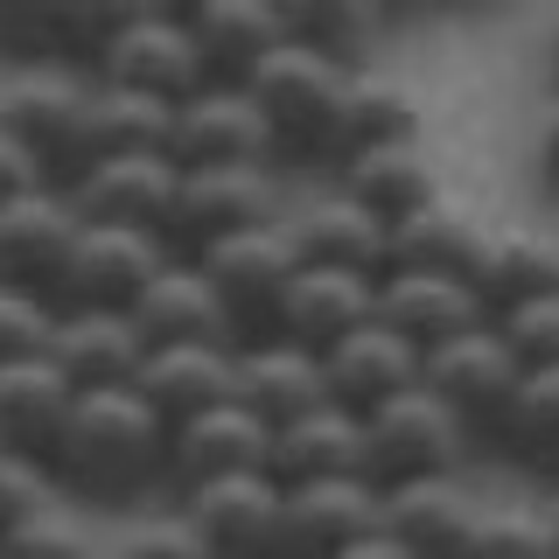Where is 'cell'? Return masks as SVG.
<instances>
[{"instance_id":"8","label":"cell","mask_w":559,"mask_h":559,"mask_svg":"<svg viewBox=\"0 0 559 559\" xmlns=\"http://www.w3.org/2000/svg\"><path fill=\"white\" fill-rule=\"evenodd\" d=\"M197 559H280V483L266 468L182 489V518Z\"/></svg>"},{"instance_id":"34","label":"cell","mask_w":559,"mask_h":559,"mask_svg":"<svg viewBox=\"0 0 559 559\" xmlns=\"http://www.w3.org/2000/svg\"><path fill=\"white\" fill-rule=\"evenodd\" d=\"M168 119L175 105L98 84V154H168Z\"/></svg>"},{"instance_id":"16","label":"cell","mask_w":559,"mask_h":559,"mask_svg":"<svg viewBox=\"0 0 559 559\" xmlns=\"http://www.w3.org/2000/svg\"><path fill=\"white\" fill-rule=\"evenodd\" d=\"M231 399L245 413L259 419V427H294V419H308L314 406H329V378H322V357H308V349L294 343H245L231 349Z\"/></svg>"},{"instance_id":"14","label":"cell","mask_w":559,"mask_h":559,"mask_svg":"<svg viewBox=\"0 0 559 559\" xmlns=\"http://www.w3.org/2000/svg\"><path fill=\"white\" fill-rule=\"evenodd\" d=\"M378 308V280L364 273H336V266H294L287 294H280V322L273 336L308 349V357H329L343 336H357Z\"/></svg>"},{"instance_id":"32","label":"cell","mask_w":559,"mask_h":559,"mask_svg":"<svg viewBox=\"0 0 559 559\" xmlns=\"http://www.w3.org/2000/svg\"><path fill=\"white\" fill-rule=\"evenodd\" d=\"M497 448H511V462H524L532 476H559V364L518 378L497 419Z\"/></svg>"},{"instance_id":"13","label":"cell","mask_w":559,"mask_h":559,"mask_svg":"<svg viewBox=\"0 0 559 559\" xmlns=\"http://www.w3.org/2000/svg\"><path fill=\"white\" fill-rule=\"evenodd\" d=\"M384 524V497L364 476H322L280 489V559H336Z\"/></svg>"},{"instance_id":"25","label":"cell","mask_w":559,"mask_h":559,"mask_svg":"<svg viewBox=\"0 0 559 559\" xmlns=\"http://www.w3.org/2000/svg\"><path fill=\"white\" fill-rule=\"evenodd\" d=\"M280 224H287V245H294L301 266H336V273H364V280L384 273V224L371 217V210H357L343 189L301 203Z\"/></svg>"},{"instance_id":"31","label":"cell","mask_w":559,"mask_h":559,"mask_svg":"<svg viewBox=\"0 0 559 559\" xmlns=\"http://www.w3.org/2000/svg\"><path fill=\"white\" fill-rule=\"evenodd\" d=\"M476 301L483 314L497 322L503 308H524L538 294H559V238H538V231H489V252L476 266Z\"/></svg>"},{"instance_id":"5","label":"cell","mask_w":559,"mask_h":559,"mask_svg":"<svg viewBox=\"0 0 559 559\" xmlns=\"http://www.w3.org/2000/svg\"><path fill=\"white\" fill-rule=\"evenodd\" d=\"M92 78L119 84V92H140V98L182 105L210 84V70H203L197 43H189V22L175 8H127L112 22V35L98 43Z\"/></svg>"},{"instance_id":"11","label":"cell","mask_w":559,"mask_h":559,"mask_svg":"<svg viewBox=\"0 0 559 559\" xmlns=\"http://www.w3.org/2000/svg\"><path fill=\"white\" fill-rule=\"evenodd\" d=\"M518 378H524L518 357L497 343L489 322L419 357V392L441 399V406L462 419V433H497V419H503V406H511Z\"/></svg>"},{"instance_id":"15","label":"cell","mask_w":559,"mask_h":559,"mask_svg":"<svg viewBox=\"0 0 559 559\" xmlns=\"http://www.w3.org/2000/svg\"><path fill=\"white\" fill-rule=\"evenodd\" d=\"M43 357L63 371L70 392H119V384H133L147 343L127 322V308H57Z\"/></svg>"},{"instance_id":"3","label":"cell","mask_w":559,"mask_h":559,"mask_svg":"<svg viewBox=\"0 0 559 559\" xmlns=\"http://www.w3.org/2000/svg\"><path fill=\"white\" fill-rule=\"evenodd\" d=\"M349 70L329 63L322 49L308 43H280L273 57H259V70L245 78V98L259 105L273 133V154H294V162H329V127H336Z\"/></svg>"},{"instance_id":"27","label":"cell","mask_w":559,"mask_h":559,"mask_svg":"<svg viewBox=\"0 0 559 559\" xmlns=\"http://www.w3.org/2000/svg\"><path fill=\"white\" fill-rule=\"evenodd\" d=\"M266 476L280 489L322 483V476H364V419L343 413V406H314L308 419H294V427H273Z\"/></svg>"},{"instance_id":"38","label":"cell","mask_w":559,"mask_h":559,"mask_svg":"<svg viewBox=\"0 0 559 559\" xmlns=\"http://www.w3.org/2000/svg\"><path fill=\"white\" fill-rule=\"evenodd\" d=\"M49 322H57V301L35 287H8L0 280V364H22L49 349Z\"/></svg>"},{"instance_id":"40","label":"cell","mask_w":559,"mask_h":559,"mask_svg":"<svg viewBox=\"0 0 559 559\" xmlns=\"http://www.w3.org/2000/svg\"><path fill=\"white\" fill-rule=\"evenodd\" d=\"M105 559H197V546H189L182 524H140V532L112 538Z\"/></svg>"},{"instance_id":"45","label":"cell","mask_w":559,"mask_h":559,"mask_svg":"<svg viewBox=\"0 0 559 559\" xmlns=\"http://www.w3.org/2000/svg\"><path fill=\"white\" fill-rule=\"evenodd\" d=\"M546 532H552V552H559V489H552V503H546Z\"/></svg>"},{"instance_id":"17","label":"cell","mask_w":559,"mask_h":559,"mask_svg":"<svg viewBox=\"0 0 559 559\" xmlns=\"http://www.w3.org/2000/svg\"><path fill=\"white\" fill-rule=\"evenodd\" d=\"M371 322H384L399 343H413L419 357L427 349H441L454 336H468V329H483L489 314L476 301V287L468 280H441V273H378V308Z\"/></svg>"},{"instance_id":"28","label":"cell","mask_w":559,"mask_h":559,"mask_svg":"<svg viewBox=\"0 0 559 559\" xmlns=\"http://www.w3.org/2000/svg\"><path fill=\"white\" fill-rule=\"evenodd\" d=\"M70 384L49 357H22V364H0V448L28 454V462L49 468V448H57L63 419H70Z\"/></svg>"},{"instance_id":"7","label":"cell","mask_w":559,"mask_h":559,"mask_svg":"<svg viewBox=\"0 0 559 559\" xmlns=\"http://www.w3.org/2000/svg\"><path fill=\"white\" fill-rule=\"evenodd\" d=\"M280 175L273 168H189L175 182V210L162 245L175 259H197L203 245L231 238V231H259V224H280Z\"/></svg>"},{"instance_id":"18","label":"cell","mask_w":559,"mask_h":559,"mask_svg":"<svg viewBox=\"0 0 559 559\" xmlns=\"http://www.w3.org/2000/svg\"><path fill=\"white\" fill-rule=\"evenodd\" d=\"M489 252V224L468 203L433 197L413 217H399L384 231V273H441V280H476Z\"/></svg>"},{"instance_id":"12","label":"cell","mask_w":559,"mask_h":559,"mask_svg":"<svg viewBox=\"0 0 559 559\" xmlns=\"http://www.w3.org/2000/svg\"><path fill=\"white\" fill-rule=\"evenodd\" d=\"M175 182H182V168L168 154H98L63 197L78 210V224H119V231L162 238L175 210Z\"/></svg>"},{"instance_id":"35","label":"cell","mask_w":559,"mask_h":559,"mask_svg":"<svg viewBox=\"0 0 559 559\" xmlns=\"http://www.w3.org/2000/svg\"><path fill=\"white\" fill-rule=\"evenodd\" d=\"M497 343L518 357V371H552L559 364V294H538L524 308H503L497 322Z\"/></svg>"},{"instance_id":"23","label":"cell","mask_w":559,"mask_h":559,"mask_svg":"<svg viewBox=\"0 0 559 559\" xmlns=\"http://www.w3.org/2000/svg\"><path fill=\"white\" fill-rule=\"evenodd\" d=\"M133 392L162 427H182L210 406H231V349L224 343H175L147 349L133 371Z\"/></svg>"},{"instance_id":"39","label":"cell","mask_w":559,"mask_h":559,"mask_svg":"<svg viewBox=\"0 0 559 559\" xmlns=\"http://www.w3.org/2000/svg\"><path fill=\"white\" fill-rule=\"evenodd\" d=\"M49 503H57V483H49V468L28 462V454H14V448H0V538H8L14 524L43 518Z\"/></svg>"},{"instance_id":"42","label":"cell","mask_w":559,"mask_h":559,"mask_svg":"<svg viewBox=\"0 0 559 559\" xmlns=\"http://www.w3.org/2000/svg\"><path fill=\"white\" fill-rule=\"evenodd\" d=\"M35 182H43V175H35V162H28L22 147H14L8 133H0V203L22 197V189H35Z\"/></svg>"},{"instance_id":"22","label":"cell","mask_w":559,"mask_h":559,"mask_svg":"<svg viewBox=\"0 0 559 559\" xmlns=\"http://www.w3.org/2000/svg\"><path fill=\"white\" fill-rule=\"evenodd\" d=\"M378 497H384V538H399L413 559H468L483 503L454 476L399 483V489H378Z\"/></svg>"},{"instance_id":"24","label":"cell","mask_w":559,"mask_h":559,"mask_svg":"<svg viewBox=\"0 0 559 559\" xmlns=\"http://www.w3.org/2000/svg\"><path fill=\"white\" fill-rule=\"evenodd\" d=\"M322 378H329V406L364 419V413H378L384 399H399V392L419 384V349L399 343L384 322H364L357 336H343L322 357Z\"/></svg>"},{"instance_id":"36","label":"cell","mask_w":559,"mask_h":559,"mask_svg":"<svg viewBox=\"0 0 559 559\" xmlns=\"http://www.w3.org/2000/svg\"><path fill=\"white\" fill-rule=\"evenodd\" d=\"M0 559H105V546H98V538L84 532L70 511H57V503H49L43 518L14 524V532L0 538Z\"/></svg>"},{"instance_id":"37","label":"cell","mask_w":559,"mask_h":559,"mask_svg":"<svg viewBox=\"0 0 559 559\" xmlns=\"http://www.w3.org/2000/svg\"><path fill=\"white\" fill-rule=\"evenodd\" d=\"M468 559H559L546 511H483L476 538H468Z\"/></svg>"},{"instance_id":"19","label":"cell","mask_w":559,"mask_h":559,"mask_svg":"<svg viewBox=\"0 0 559 559\" xmlns=\"http://www.w3.org/2000/svg\"><path fill=\"white\" fill-rule=\"evenodd\" d=\"M266 448H273V433L231 399V406H210L197 419H182V427H168L162 483L182 497V489L217 483V476H238V468H266Z\"/></svg>"},{"instance_id":"4","label":"cell","mask_w":559,"mask_h":559,"mask_svg":"<svg viewBox=\"0 0 559 559\" xmlns=\"http://www.w3.org/2000/svg\"><path fill=\"white\" fill-rule=\"evenodd\" d=\"M189 266L203 273L210 301H217L224 329H231V349L245 343H266L273 322H280V294L294 280V245H287V224H259V231H231L217 245H203Z\"/></svg>"},{"instance_id":"10","label":"cell","mask_w":559,"mask_h":559,"mask_svg":"<svg viewBox=\"0 0 559 559\" xmlns=\"http://www.w3.org/2000/svg\"><path fill=\"white\" fill-rule=\"evenodd\" d=\"M168 162L175 168H273V133L245 84H203L168 119Z\"/></svg>"},{"instance_id":"2","label":"cell","mask_w":559,"mask_h":559,"mask_svg":"<svg viewBox=\"0 0 559 559\" xmlns=\"http://www.w3.org/2000/svg\"><path fill=\"white\" fill-rule=\"evenodd\" d=\"M0 133L49 189H70L98 162V78L78 63H14L0 78Z\"/></svg>"},{"instance_id":"20","label":"cell","mask_w":559,"mask_h":559,"mask_svg":"<svg viewBox=\"0 0 559 559\" xmlns=\"http://www.w3.org/2000/svg\"><path fill=\"white\" fill-rule=\"evenodd\" d=\"M70 238H78V210H70L63 189L35 182V189H22V197H8L0 203V280H8V287L49 294Z\"/></svg>"},{"instance_id":"1","label":"cell","mask_w":559,"mask_h":559,"mask_svg":"<svg viewBox=\"0 0 559 559\" xmlns=\"http://www.w3.org/2000/svg\"><path fill=\"white\" fill-rule=\"evenodd\" d=\"M168 462V427L140 406L133 384L119 392H78L70 419L49 448V483L57 497H92V503H133L162 483Z\"/></svg>"},{"instance_id":"44","label":"cell","mask_w":559,"mask_h":559,"mask_svg":"<svg viewBox=\"0 0 559 559\" xmlns=\"http://www.w3.org/2000/svg\"><path fill=\"white\" fill-rule=\"evenodd\" d=\"M546 78H552V92H559V22H552V43H546Z\"/></svg>"},{"instance_id":"43","label":"cell","mask_w":559,"mask_h":559,"mask_svg":"<svg viewBox=\"0 0 559 559\" xmlns=\"http://www.w3.org/2000/svg\"><path fill=\"white\" fill-rule=\"evenodd\" d=\"M336 559H413V552L399 546V538H384V524H378L371 538H357V546H349V552H336Z\"/></svg>"},{"instance_id":"33","label":"cell","mask_w":559,"mask_h":559,"mask_svg":"<svg viewBox=\"0 0 559 559\" xmlns=\"http://www.w3.org/2000/svg\"><path fill=\"white\" fill-rule=\"evenodd\" d=\"M378 14L357 8V0H329V8H287V35L308 49H322L329 63L343 70H371V49H378Z\"/></svg>"},{"instance_id":"21","label":"cell","mask_w":559,"mask_h":559,"mask_svg":"<svg viewBox=\"0 0 559 559\" xmlns=\"http://www.w3.org/2000/svg\"><path fill=\"white\" fill-rule=\"evenodd\" d=\"M182 22L210 84H245L259 70V57H273L287 43V8L280 0H197Z\"/></svg>"},{"instance_id":"26","label":"cell","mask_w":559,"mask_h":559,"mask_svg":"<svg viewBox=\"0 0 559 559\" xmlns=\"http://www.w3.org/2000/svg\"><path fill=\"white\" fill-rule=\"evenodd\" d=\"M127 322L140 329L147 349H175V343H224V349H231V329H224V314H217L203 273L189 266V259H168V266L133 294Z\"/></svg>"},{"instance_id":"30","label":"cell","mask_w":559,"mask_h":559,"mask_svg":"<svg viewBox=\"0 0 559 559\" xmlns=\"http://www.w3.org/2000/svg\"><path fill=\"white\" fill-rule=\"evenodd\" d=\"M419 133V112H413V92L384 70H349L343 84V105H336V127H329V162L322 168H343L349 154H371V147H392V140H413Z\"/></svg>"},{"instance_id":"9","label":"cell","mask_w":559,"mask_h":559,"mask_svg":"<svg viewBox=\"0 0 559 559\" xmlns=\"http://www.w3.org/2000/svg\"><path fill=\"white\" fill-rule=\"evenodd\" d=\"M168 245L147 238V231H119V224H78L63 266H57V287L49 301L57 308H133V294L147 287L154 273L168 266Z\"/></svg>"},{"instance_id":"6","label":"cell","mask_w":559,"mask_h":559,"mask_svg":"<svg viewBox=\"0 0 559 559\" xmlns=\"http://www.w3.org/2000/svg\"><path fill=\"white\" fill-rule=\"evenodd\" d=\"M468 454V433L433 392H399L378 413H364V483L399 489V483H427L454 476V462Z\"/></svg>"},{"instance_id":"41","label":"cell","mask_w":559,"mask_h":559,"mask_svg":"<svg viewBox=\"0 0 559 559\" xmlns=\"http://www.w3.org/2000/svg\"><path fill=\"white\" fill-rule=\"evenodd\" d=\"M532 162H538V182H546L552 203H559V92L546 98V119H538V154H532Z\"/></svg>"},{"instance_id":"29","label":"cell","mask_w":559,"mask_h":559,"mask_svg":"<svg viewBox=\"0 0 559 559\" xmlns=\"http://www.w3.org/2000/svg\"><path fill=\"white\" fill-rule=\"evenodd\" d=\"M336 189L357 210H371V217L392 231L399 217H413L419 203L441 197V182H433L427 154H419V140H392V147H371V154H349L336 168Z\"/></svg>"}]
</instances>
